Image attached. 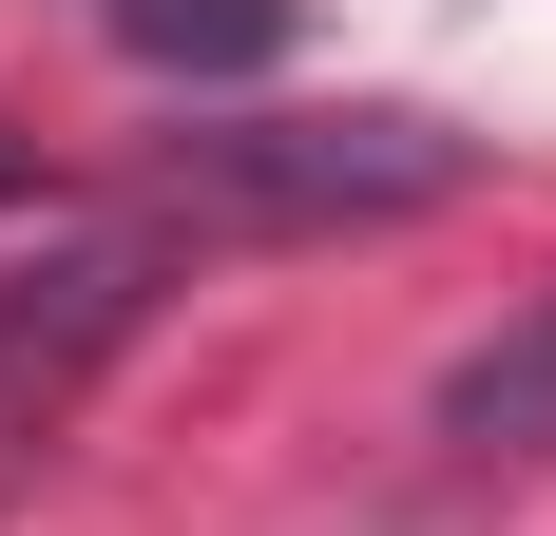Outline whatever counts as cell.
Masks as SVG:
<instances>
[{
  "mask_svg": "<svg viewBox=\"0 0 556 536\" xmlns=\"http://www.w3.org/2000/svg\"><path fill=\"white\" fill-rule=\"evenodd\" d=\"M115 39L154 77H269L288 58V0H115Z\"/></svg>",
  "mask_w": 556,
  "mask_h": 536,
  "instance_id": "277c9868",
  "label": "cell"
},
{
  "mask_svg": "<svg viewBox=\"0 0 556 536\" xmlns=\"http://www.w3.org/2000/svg\"><path fill=\"white\" fill-rule=\"evenodd\" d=\"M460 135L442 115H230V135H173L154 154V230H384V212H442L460 192Z\"/></svg>",
  "mask_w": 556,
  "mask_h": 536,
  "instance_id": "6da1fadb",
  "label": "cell"
},
{
  "mask_svg": "<svg viewBox=\"0 0 556 536\" xmlns=\"http://www.w3.org/2000/svg\"><path fill=\"white\" fill-rule=\"evenodd\" d=\"M135 307H154V230H58L39 268H0V441L58 422L97 345H135Z\"/></svg>",
  "mask_w": 556,
  "mask_h": 536,
  "instance_id": "7a4b0ae2",
  "label": "cell"
},
{
  "mask_svg": "<svg viewBox=\"0 0 556 536\" xmlns=\"http://www.w3.org/2000/svg\"><path fill=\"white\" fill-rule=\"evenodd\" d=\"M0 192H20V154H0Z\"/></svg>",
  "mask_w": 556,
  "mask_h": 536,
  "instance_id": "5b68a950",
  "label": "cell"
},
{
  "mask_svg": "<svg viewBox=\"0 0 556 536\" xmlns=\"http://www.w3.org/2000/svg\"><path fill=\"white\" fill-rule=\"evenodd\" d=\"M442 441H480V460H538V441H556V288L500 326V345L442 365Z\"/></svg>",
  "mask_w": 556,
  "mask_h": 536,
  "instance_id": "3957f363",
  "label": "cell"
}]
</instances>
